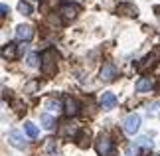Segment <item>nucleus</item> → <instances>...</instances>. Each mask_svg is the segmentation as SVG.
<instances>
[{
	"mask_svg": "<svg viewBox=\"0 0 160 156\" xmlns=\"http://www.w3.org/2000/svg\"><path fill=\"white\" fill-rule=\"evenodd\" d=\"M152 87H154V83H152V79H150V77H140V79L137 81V91H138V93L150 91Z\"/></svg>",
	"mask_w": 160,
	"mask_h": 156,
	"instance_id": "nucleus-11",
	"label": "nucleus"
},
{
	"mask_svg": "<svg viewBox=\"0 0 160 156\" xmlns=\"http://www.w3.org/2000/svg\"><path fill=\"white\" fill-rule=\"evenodd\" d=\"M18 10H20V14H26V16L32 14V6H30L28 2H20L18 4Z\"/></svg>",
	"mask_w": 160,
	"mask_h": 156,
	"instance_id": "nucleus-20",
	"label": "nucleus"
},
{
	"mask_svg": "<svg viewBox=\"0 0 160 156\" xmlns=\"http://www.w3.org/2000/svg\"><path fill=\"white\" fill-rule=\"evenodd\" d=\"M40 123L44 124V128H46V130H52V128L55 127V118H53L52 115H48V113H44V115L40 117Z\"/></svg>",
	"mask_w": 160,
	"mask_h": 156,
	"instance_id": "nucleus-12",
	"label": "nucleus"
},
{
	"mask_svg": "<svg viewBox=\"0 0 160 156\" xmlns=\"http://www.w3.org/2000/svg\"><path fill=\"white\" fill-rule=\"evenodd\" d=\"M46 107L50 111H55V113H58V111H61V103L58 101V99H50V101L46 103Z\"/></svg>",
	"mask_w": 160,
	"mask_h": 156,
	"instance_id": "nucleus-18",
	"label": "nucleus"
},
{
	"mask_svg": "<svg viewBox=\"0 0 160 156\" xmlns=\"http://www.w3.org/2000/svg\"><path fill=\"white\" fill-rule=\"evenodd\" d=\"M8 140H10V144L16 146V148H26V140H24V136H22L20 130H10V133H8Z\"/></svg>",
	"mask_w": 160,
	"mask_h": 156,
	"instance_id": "nucleus-7",
	"label": "nucleus"
},
{
	"mask_svg": "<svg viewBox=\"0 0 160 156\" xmlns=\"http://www.w3.org/2000/svg\"><path fill=\"white\" fill-rule=\"evenodd\" d=\"M16 38L18 40H22V42H28V40H32L34 38V28L32 26H28V24H26V26H24V24H20V26H18L16 28Z\"/></svg>",
	"mask_w": 160,
	"mask_h": 156,
	"instance_id": "nucleus-5",
	"label": "nucleus"
},
{
	"mask_svg": "<svg viewBox=\"0 0 160 156\" xmlns=\"http://www.w3.org/2000/svg\"><path fill=\"white\" fill-rule=\"evenodd\" d=\"M2 58L4 59H16V58H20V49H18L16 43H6V46L2 48Z\"/></svg>",
	"mask_w": 160,
	"mask_h": 156,
	"instance_id": "nucleus-10",
	"label": "nucleus"
},
{
	"mask_svg": "<svg viewBox=\"0 0 160 156\" xmlns=\"http://www.w3.org/2000/svg\"><path fill=\"white\" fill-rule=\"evenodd\" d=\"M95 148H97V154L99 156H111L113 154V140H111L109 136L101 134L95 142Z\"/></svg>",
	"mask_w": 160,
	"mask_h": 156,
	"instance_id": "nucleus-2",
	"label": "nucleus"
},
{
	"mask_svg": "<svg viewBox=\"0 0 160 156\" xmlns=\"http://www.w3.org/2000/svg\"><path fill=\"white\" fill-rule=\"evenodd\" d=\"M59 14L63 16L65 22H71V20H75L77 14H79V6H77V4H63V6H61V12H59Z\"/></svg>",
	"mask_w": 160,
	"mask_h": 156,
	"instance_id": "nucleus-4",
	"label": "nucleus"
},
{
	"mask_svg": "<svg viewBox=\"0 0 160 156\" xmlns=\"http://www.w3.org/2000/svg\"><path fill=\"white\" fill-rule=\"evenodd\" d=\"M99 77H101V81H113L117 77V67H115V63H111V61H109V63L103 65Z\"/></svg>",
	"mask_w": 160,
	"mask_h": 156,
	"instance_id": "nucleus-6",
	"label": "nucleus"
},
{
	"mask_svg": "<svg viewBox=\"0 0 160 156\" xmlns=\"http://www.w3.org/2000/svg\"><path fill=\"white\" fill-rule=\"evenodd\" d=\"M26 63H28L30 67H36V65H38V55H36V53H30V55H28V61H26Z\"/></svg>",
	"mask_w": 160,
	"mask_h": 156,
	"instance_id": "nucleus-21",
	"label": "nucleus"
},
{
	"mask_svg": "<svg viewBox=\"0 0 160 156\" xmlns=\"http://www.w3.org/2000/svg\"><path fill=\"white\" fill-rule=\"evenodd\" d=\"M0 10H2V14H8V12H10V8L6 4H0Z\"/></svg>",
	"mask_w": 160,
	"mask_h": 156,
	"instance_id": "nucleus-23",
	"label": "nucleus"
},
{
	"mask_svg": "<svg viewBox=\"0 0 160 156\" xmlns=\"http://www.w3.org/2000/svg\"><path fill=\"white\" fill-rule=\"evenodd\" d=\"M58 53H55V49H46L44 53H42V71H44V75H53L55 73V67H58Z\"/></svg>",
	"mask_w": 160,
	"mask_h": 156,
	"instance_id": "nucleus-1",
	"label": "nucleus"
},
{
	"mask_svg": "<svg viewBox=\"0 0 160 156\" xmlns=\"http://www.w3.org/2000/svg\"><path fill=\"white\" fill-rule=\"evenodd\" d=\"M63 111H65V115L67 117H75L77 113H79V105H77V101L75 99H71V97H65L63 99Z\"/></svg>",
	"mask_w": 160,
	"mask_h": 156,
	"instance_id": "nucleus-8",
	"label": "nucleus"
},
{
	"mask_svg": "<svg viewBox=\"0 0 160 156\" xmlns=\"http://www.w3.org/2000/svg\"><path fill=\"white\" fill-rule=\"evenodd\" d=\"M81 148H85V146H89V130H83L81 133V136H79V142H77Z\"/></svg>",
	"mask_w": 160,
	"mask_h": 156,
	"instance_id": "nucleus-19",
	"label": "nucleus"
},
{
	"mask_svg": "<svg viewBox=\"0 0 160 156\" xmlns=\"http://www.w3.org/2000/svg\"><path fill=\"white\" fill-rule=\"evenodd\" d=\"M24 130H26V134L30 136V138H36V136H38V127H36L32 121L24 123Z\"/></svg>",
	"mask_w": 160,
	"mask_h": 156,
	"instance_id": "nucleus-14",
	"label": "nucleus"
},
{
	"mask_svg": "<svg viewBox=\"0 0 160 156\" xmlns=\"http://www.w3.org/2000/svg\"><path fill=\"white\" fill-rule=\"evenodd\" d=\"M61 134H65V136H75L77 134V124H73V123H63V127H61Z\"/></svg>",
	"mask_w": 160,
	"mask_h": 156,
	"instance_id": "nucleus-15",
	"label": "nucleus"
},
{
	"mask_svg": "<svg viewBox=\"0 0 160 156\" xmlns=\"http://www.w3.org/2000/svg\"><path fill=\"white\" fill-rule=\"evenodd\" d=\"M156 156H160V154H156Z\"/></svg>",
	"mask_w": 160,
	"mask_h": 156,
	"instance_id": "nucleus-24",
	"label": "nucleus"
},
{
	"mask_svg": "<svg viewBox=\"0 0 160 156\" xmlns=\"http://www.w3.org/2000/svg\"><path fill=\"white\" fill-rule=\"evenodd\" d=\"M119 14H125V16H137V8L131 4H119V8H117Z\"/></svg>",
	"mask_w": 160,
	"mask_h": 156,
	"instance_id": "nucleus-13",
	"label": "nucleus"
},
{
	"mask_svg": "<svg viewBox=\"0 0 160 156\" xmlns=\"http://www.w3.org/2000/svg\"><path fill=\"white\" fill-rule=\"evenodd\" d=\"M117 105V97H115V93H111V91H105V93H101V107L109 111V109H113Z\"/></svg>",
	"mask_w": 160,
	"mask_h": 156,
	"instance_id": "nucleus-9",
	"label": "nucleus"
},
{
	"mask_svg": "<svg viewBox=\"0 0 160 156\" xmlns=\"http://www.w3.org/2000/svg\"><path fill=\"white\" fill-rule=\"evenodd\" d=\"M138 146H144V148H152V140H148L146 136H140L132 142V148H138Z\"/></svg>",
	"mask_w": 160,
	"mask_h": 156,
	"instance_id": "nucleus-16",
	"label": "nucleus"
},
{
	"mask_svg": "<svg viewBox=\"0 0 160 156\" xmlns=\"http://www.w3.org/2000/svg\"><path fill=\"white\" fill-rule=\"evenodd\" d=\"M158 55H160V52H154L152 55H148V58H144V61L140 63V69H146L148 65H154V59L158 58Z\"/></svg>",
	"mask_w": 160,
	"mask_h": 156,
	"instance_id": "nucleus-17",
	"label": "nucleus"
},
{
	"mask_svg": "<svg viewBox=\"0 0 160 156\" xmlns=\"http://www.w3.org/2000/svg\"><path fill=\"white\" fill-rule=\"evenodd\" d=\"M53 148H55V140H53V138H48V140H46V150L52 152Z\"/></svg>",
	"mask_w": 160,
	"mask_h": 156,
	"instance_id": "nucleus-22",
	"label": "nucleus"
},
{
	"mask_svg": "<svg viewBox=\"0 0 160 156\" xmlns=\"http://www.w3.org/2000/svg\"><path fill=\"white\" fill-rule=\"evenodd\" d=\"M122 128H125V133L127 134H134V133H138V128H140V117L137 113H131L125 121H122Z\"/></svg>",
	"mask_w": 160,
	"mask_h": 156,
	"instance_id": "nucleus-3",
	"label": "nucleus"
}]
</instances>
